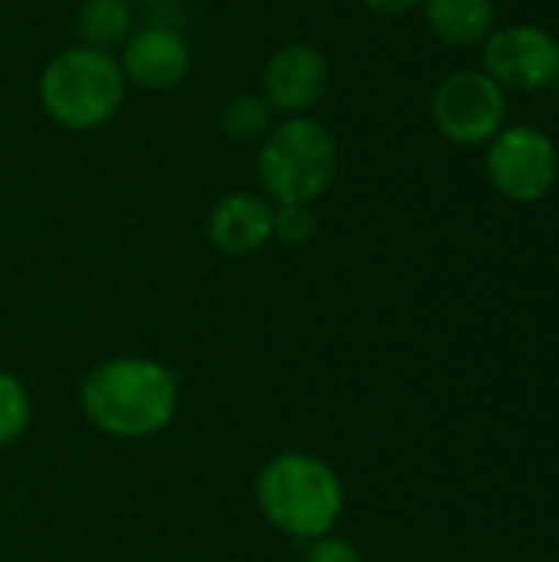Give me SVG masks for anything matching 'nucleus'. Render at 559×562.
Wrapping results in <instances>:
<instances>
[{"label": "nucleus", "mask_w": 559, "mask_h": 562, "mask_svg": "<svg viewBox=\"0 0 559 562\" xmlns=\"http://www.w3.org/2000/svg\"><path fill=\"white\" fill-rule=\"evenodd\" d=\"M273 128V109L260 92L231 95L221 109V132L231 142H264Z\"/></svg>", "instance_id": "13"}, {"label": "nucleus", "mask_w": 559, "mask_h": 562, "mask_svg": "<svg viewBox=\"0 0 559 562\" xmlns=\"http://www.w3.org/2000/svg\"><path fill=\"white\" fill-rule=\"evenodd\" d=\"M481 46V69L504 92H540L559 79V40L540 23L494 26Z\"/></svg>", "instance_id": "7"}, {"label": "nucleus", "mask_w": 559, "mask_h": 562, "mask_svg": "<svg viewBox=\"0 0 559 562\" xmlns=\"http://www.w3.org/2000/svg\"><path fill=\"white\" fill-rule=\"evenodd\" d=\"M428 30L445 46H481L497 26L494 0H422Z\"/></svg>", "instance_id": "11"}, {"label": "nucleus", "mask_w": 559, "mask_h": 562, "mask_svg": "<svg viewBox=\"0 0 559 562\" xmlns=\"http://www.w3.org/2000/svg\"><path fill=\"white\" fill-rule=\"evenodd\" d=\"M329 89V63L313 43H287L264 66V99L273 112L306 115Z\"/></svg>", "instance_id": "8"}, {"label": "nucleus", "mask_w": 559, "mask_h": 562, "mask_svg": "<svg viewBox=\"0 0 559 562\" xmlns=\"http://www.w3.org/2000/svg\"><path fill=\"white\" fill-rule=\"evenodd\" d=\"M306 562H366V557L343 537H320V540H310L306 547Z\"/></svg>", "instance_id": "16"}, {"label": "nucleus", "mask_w": 559, "mask_h": 562, "mask_svg": "<svg viewBox=\"0 0 559 562\" xmlns=\"http://www.w3.org/2000/svg\"><path fill=\"white\" fill-rule=\"evenodd\" d=\"M178 402V375L142 356H115L99 362L79 389V405L89 425L119 441L155 438L175 422Z\"/></svg>", "instance_id": "1"}, {"label": "nucleus", "mask_w": 559, "mask_h": 562, "mask_svg": "<svg viewBox=\"0 0 559 562\" xmlns=\"http://www.w3.org/2000/svg\"><path fill=\"white\" fill-rule=\"evenodd\" d=\"M507 92L484 69H455L432 92V122L451 145H488L507 125Z\"/></svg>", "instance_id": "6"}, {"label": "nucleus", "mask_w": 559, "mask_h": 562, "mask_svg": "<svg viewBox=\"0 0 559 562\" xmlns=\"http://www.w3.org/2000/svg\"><path fill=\"white\" fill-rule=\"evenodd\" d=\"M316 237V214L310 204H273V240L306 247Z\"/></svg>", "instance_id": "15"}, {"label": "nucleus", "mask_w": 559, "mask_h": 562, "mask_svg": "<svg viewBox=\"0 0 559 562\" xmlns=\"http://www.w3.org/2000/svg\"><path fill=\"white\" fill-rule=\"evenodd\" d=\"M336 171V138L310 115H290L273 125L257 151V181L273 204H313L329 191Z\"/></svg>", "instance_id": "4"}, {"label": "nucleus", "mask_w": 559, "mask_h": 562, "mask_svg": "<svg viewBox=\"0 0 559 562\" xmlns=\"http://www.w3.org/2000/svg\"><path fill=\"white\" fill-rule=\"evenodd\" d=\"M30 418H33V402L26 385L13 372L0 369V448L20 441L23 431L30 428Z\"/></svg>", "instance_id": "14"}, {"label": "nucleus", "mask_w": 559, "mask_h": 562, "mask_svg": "<svg viewBox=\"0 0 559 562\" xmlns=\"http://www.w3.org/2000/svg\"><path fill=\"white\" fill-rule=\"evenodd\" d=\"M208 240L224 257L257 254L273 240V201L254 191H234L211 207Z\"/></svg>", "instance_id": "10"}, {"label": "nucleus", "mask_w": 559, "mask_h": 562, "mask_svg": "<svg viewBox=\"0 0 559 562\" xmlns=\"http://www.w3.org/2000/svg\"><path fill=\"white\" fill-rule=\"evenodd\" d=\"M132 3L128 0H86L76 16V33L89 49H122L132 36Z\"/></svg>", "instance_id": "12"}, {"label": "nucleus", "mask_w": 559, "mask_h": 562, "mask_svg": "<svg viewBox=\"0 0 559 562\" xmlns=\"http://www.w3.org/2000/svg\"><path fill=\"white\" fill-rule=\"evenodd\" d=\"M372 13H382V16H402L415 7H422V0H362Z\"/></svg>", "instance_id": "17"}, {"label": "nucleus", "mask_w": 559, "mask_h": 562, "mask_svg": "<svg viewBox=\"0 0 559 562\" xmlns=\"http://www.w3.org/2000/svg\"><path fill=\"white\" fill-rule=\"evenodd\" d=\"M128 3H145V0H128Z\"/></svg>", "instance_id": "18"}, {"label": "nucleus", "mask_w": 559, "mask_h": 562, "mask_svg": "<svg viewBox=\"0 0 559 562\" xmlns=\"http://www.w3.org/2000/svg\"><path fill=\"white\" fill-rule=\"evenodd\" d=\"M125 89L119 59L82 43L59 49L40 72L43 112L66 132L102 128L122 109Z\"/></svg>", "instance_id": "3"}, {"label": "nucleus", "mask_w": 559, "mask_h": 562, "mask_svg": "<svg viewBox=\"0 0 559 562\" xmlns=\"http://www.w3.org/2000/svg\"><path fill=\"white\" fill-rule=\"evenodd\" d=\"M484 148L488 181L514 204H537L559 184L557 145L537 125H504Z\"/></svg>", "instance_id": "5"}, {"label": "nucleus", "mask_w": 559, "mask_h": 562, "mask_svg": "<svg viewBox=\"0 0 559 562\" xmlns=\"http://www.w3.org/2000/svg\"><path fill=\"white\" fill-rule=\"evenodd\" d=\"M254 497L270 527L297 540L329 537L346 510V491L333 464L310 451L273 454L254 481Z\"/></svg>", "instance_id": "2"}, {"label": "nucleus", "mask_w": 559, "mask_h": 562, "mask_svg": "<svg viewBox=\"0 0 559 562\" xmlns=\"http://www.w3.org/2000/svg\"><path fill=\"white\" fill-rule=\"evenodd\" d=\"M119 66L125 82L161 92L185 82L191 72V49L188 40L171 26H142L122 43Z\"/></svg>", "instance_id": "9"}]
</instances>
